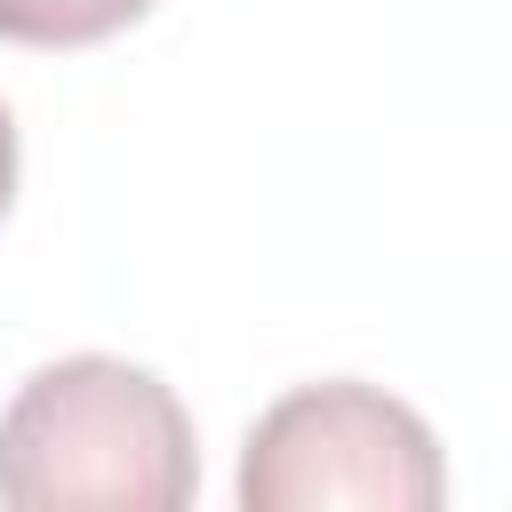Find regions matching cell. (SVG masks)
Here are the masks:
<instances>
[{"label":"cell","instance_id":"obj_4","mask_svg":"<svg viewBox=\"0 0 512 512\" xmlns=\"http://www.w3.org/2000/svg\"><path fill=\"white\" fill-rule=\"evenodd\" d=\"M8 200H16V120L0 104V216H8Z\"/></svg>","mask_w":512,"mask_h":512},{"label":"cell","instance_id":"obj_1","mask_svg":"<svg viewBox=\"0 0 512 512\" xmlns=\"http://www.w3.org/2000/svg\"><path fill=\"white\" fill-rule=\"evenodd\" d=\"M192 488V416L136 360H48L0 408V504L16 512H176Z\"/></svg>","mask_w":512,"mask_h":512},{"label":"cell","instance_id":"obj_2","mask_svg":"<svg viewBox=\"0 0 512 512\" xmlns=\"http://www.w3.org/2000/svg\"><path fill=\"white\" fill-rule=\"evenodd\" d=\"M232 488L248 512H328V504L432 512L448 496V464H440L432 424L408 400L328 376V384L280 392L248 424Z\"/></svg>","mask_w":512,"mask_h":512},{"label":"cell","instance_id":"obj_3","mask_svg":"<svg viewBox=\"0 0 512 512\" xmlns=\"http://www.w3.org/2000/svg\"><path fill=\"white\" fill-rule=\"evenodd\" d=\"M152 0H0V40L16 48H96L144 24Z\"/></svg>","mask_w":512,"mask_h":512}]
</instances>
